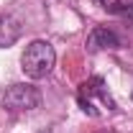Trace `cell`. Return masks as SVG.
I'll use <instances>...</instances> for the list:
<instances>
[{
    "label": "cell",
    "instance_id": "6da1fadb",
    "mask_svg": "<svg viewBox=\"0 0 133 133\" xmlns=\"http://www.w3.org/2000/svg\"><path fill=\"white\" fill-rule=\"evenodd\" d=\"M56 64V51L51 46L49 41H44V38H36L31 41L26 51H23V56H21V69L26 72V77H31V79H44V77H49L51 69Z\"/></svg>",
    "mask_w": 133,
    "mask_h": 133
},
{
    "label": "cell",
    "instance_id": "277c9868",
    "mask_svg": "<svg viewBox=\"0 0 133 133\" xmlns=\"http://www.w3.org/2000/svg\"><path fill=\"white\" fill-rule=\"evenodd\" d=\"M120 46V38H118L115 31L105 28V26H97L92 28L90 36H87V49L90 51H102V49H118Z\"/></svg>",
    "mask_w": 133,
    "mask_h": 133
},
{
    "label": "cell",
    "instance_id": "7a4b0ae2",
    "mask_svg": "<svg viewBox=\"0 0 133 133\" xmlns=\"http://www.w3.org/2000/svg\"><path fill=\"white\" fill-rule=\"evenodd\" d=\"M77 102H79V108H82L90 118H97L100 115L97 102L102 105V108H108V110H115V108H118L115 100L110 97V92H108L102 77H90L87 82L79 84V90H77Z\"/></svg>",
    "mask_w": 133,
    "mask_h": 133
},
{
    "label": "cell",
    "instance_id": "5b68a950",
    "mask_svg": "<svg viewBox=\"0 0 133 133\" xmlns=\"http://www.w3.org/2000/svg\"><path fill=\"white\" fill-rule=\"evenodd\" d=\"M21 38V23L13 16H0V46H13Z\"/></svg>",
    "mask_w": 133,
    "mask_h": 133
},
{
    "label": "cell",
    "instance_id": "8992f818",
    "mask_svg": "<svg viewBox=\"0 0 133 133\" xmlns=\"http://www.w3.org/2000/svg\"><path fill=\"white\" fill-rule=\"evenodd\" d=\"M97 3L108 10V13H115V16H131L133 18V0H97Z\"/></svg>",
    "mask_w": 133,
    "mask_h": 133
},
{
    "label": "cell",
    "instance_id": "3957f363",
    "mask_svg": "<svg viewBox=\"0 0 133 133\" xmlns=\"http://www.w3.org/2000/svg\"><path fill=\"white\" fill-rule=\"evenodd\" d=\"M3 105L8 110H36L41 105V92L33 84H10L3 95Z\"/></svg>",
    "mask_w": 133,
    "mask_h": 133
}]
</instances>
